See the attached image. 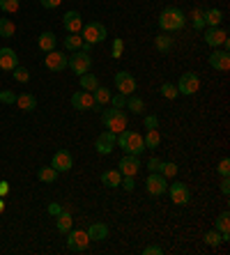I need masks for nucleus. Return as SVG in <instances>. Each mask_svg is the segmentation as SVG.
<instances>
[{"instance_id": "e433bc0d", "label": "nucleus", "mask_w": 230, "mask_h": 255, "mask_svg": "<svg viewBox=\"0 0 230 255\" xmlns=\"http://www.w3.org/2000/svg\"><path fill=\"white\" fill-rule=\"evenodd\" d=\"M18 5H21L18 0H0V9H2L5 14H16Z\"/></svg>"}, {"instance_id": "f257e3e1", "label": "nucleus", "mask_w": 230, "mask_h": 255, "mask_svg": "<svg viewBox=\"0 0 230 255\" xmlns=\"http://www.w3.org/2000/svg\"><path fill=\"white\" fill-rule=\"evenodd\" d=\"M115 145L124 149V154H133V156L143 154V149H145V140H143V136H140V133H136V131H131V129L120 131V133H117Z\"/></svg>"}, {"instance_id": "5fc2aeb1", "label": "nucleus", "mask_w": 230, "mask_h": 255, "mask_svg": "<svg viewBox=\"0 0 230 255\" xmlns=\"http://www.w3.org/2000/svg\"><path fill=\"white\" fill-rule=\"evenodd\" d=\"M5 212V200H2V198H0V214Z\"/></svg>"}, {"instance_id": "864d4df0", "label": "nucleus", "mask_w": 230, "mask_h": 255, "mask_svg": "<svg viewBox=\"0 0 230 255\" xmlns=\"http://www.w3.org/2000/svg\"><path fill=\"white\" fill-rule=\"evenodd\" d=\"M9 193V182H0V198Z\"/></svg>"}, {"instance_id": "39448f33", "label": "nucleus", "mask_w": 230, "mask_h": 255, "mask_svg": "<svg viewBox=\"0 0 230 255\" xmlns=\"http://www.w3.org/2000/svg\"><path fill=\"white\" fill-rule=\"evenodd\" d=\"M67 67L74 71V74H88L92 67V58L90 53H83V51H74L72 58H67Z\"/></svg>"}, {"instance_id": "72a5a7b5", "label": "nucleus", "mask_w": 230, "mask_h": 255, "mask_svg": "<svg viewBox=\"0 0 230 255\" xmlns=\"http://www.w3.org/2000/svg\"><path fill=\"white\" fill-rule=\"evenodd\" d=\"M81 46H83V37L81 35H69V32H67V37H65V48L67 51H81Z\"/></svg>"}, {"instance_id": "6e6552de", "label": "nucleus", "mask_w": 230, "mask_h": 255, "mask_svg": "<svg viewBox=\"0 0 230 255\" xmlns=\"http://www.w3.org/2000/svg\"><path fill=\"white\" fill-rule=\"evenodd\" d=\"M168 189V182L161 172H150V177L145 179V191L150 196H164Z\"/></svg>"}, {"instance_id": "423d86ee", "label": "nucleus", "mask_w": 230, "mask_h": 255, "mask_svg": "<svg viewBox=\"0 0 230 255\" xmlns=\"http://www.w3.org/2000/svg\"><path fill=\"white\" fill-rule=\"evenodd\" d=\"M175 88H177V92H180V95H184V97L196 95V92L200 90V78H198V74H194V71H187V74H182V76H180V83H177Z\"/></svg>"}, {"instance_id": "79ce46f5", "label": "nucleus", "mask_w": 230, "mask_h": 255, "mask_svg": "<svg viewBox=\"0 0 230 255\" xmlns=\"http://www.w3.org/2000/svg\"><path fill=\"white\" fill-rule=\"evenodd\" d=\"M217 172L221 175V177H230V159L226 156V159H221V163L217 166Z\"/></svg>"}, {"instance_id": "09e8293b", "label": "nucleus", "mask_w": 230, "mask_h": 255, "mask_svg": "<svg viewBox=\"0 0 230 255\" xmlns=\"http://www.w3.org/2000/svg\"><path fill=\"white\" fill-rule=\"evenodd\" d=\"M39 2H42L44 9H55V7H60L62 0H39Z\"/></svg>"}, {"instance_id": "cd10ccee", "label": "nucleus", "mask_w": 230, "mask_h": 255, "mask_svg": "<svg viewBox=\"0 0 230 255\" xmlns=\"http://www.w3.org/2000/svg\"><path fill=\"white\" fill-rule=\"evenodd\" d=\"M124 106H127L133 115H143V111H145V101L140 99V97L129 95V97H127V104H124Z\"/></svg>"}, {"instance_id": "ddd939ff", "label": "nucleus", "mask_w": 230, "mask_h": 255, "mask_svg": "<svg viewBox=\"0 0 230 255\" xmlns=\"http://www.w3.org/2000/svg\"><path fill=\"white\" fill-rule=\"evenodd\" d=\"M115 140H117V133H113V131H104V133H99L97 142H95V149H97L99 154H111L115 149Z\"/></svg>"}, {"instance_id": "37998d69", "label": "nucleus", "mask_w": 230, "mask_h": 255, "mask_svg": "<svg viewBox=\"0 0 230 255\" xmlns=\"http://www.w3.org/2000/svg\"><path fill=\"white\" fill-rule=\"evenodd\" d=\"M124 104H127V97L124 95H113L111 97V106L113 108H124Z\"/></svg>"}, {"instance_id": "603ef678", "label": "nucleus", "mask_w": 230, "mask_h": 255, "mask_svg": "<svg viewBox=\"0 0 230 255\" xmlns=\"http://www.w3.org/2000/svg\"><path fill=\"white\" fill-rule=\"evenodd\" d=\"M159 166H161V161H159V159H150V161H147V168H150L152 172H159Z\"/></svg>"}, {"instance_id": "f704fd0d", "label": "nucleus", "mask_w": 230, "mask_h": 255, "mask_svg": "<svg viewBox=\"0 0 230 255\" xmlns=\"http://www.w3.org/2000/svg\"><path fill=\"white\" fill-rule=\"evenodd\" d=\"M159 172H161L166 179L175 177V175H177V163H173V161H161V166H159Z\"/></svg>"}, {"instance_id": "8fccbe9b", "label": "nucleus", "mask_w": 230, "mask_h": 255, "mask_svg": "<svg viewBox=\"0 0 230 255\" xmlns=\"http://www.w3.org/2000/svg\"><path fill=\"white\" fill-rule=\"evenodd\" d=\"M164 251H161V246H145L143 249V255H161Z\"/></svg>"}, {"instance_id": "f8f14e48", "label": "nucleus", "mask_w": 230, "mask_h": 255, "mask_svg": "<svg viewBox=\"0 0 230 255\" xmlns=\"http://www.w3.org/2000/svg\"><path fill=\"white\" fill-rule=\"evenodd\" d=\"M166 191H168L170 200L175 202V205H189V200H191V191H189L187 184H182V182H175V184H170Z\"/></svg>"}, {"instance_id": "2f4dec72", "label": "nucleus", "mask_w": 230, "mask_h": 255, "mask_svg": "<svg viewBox=\"0 0 230 255\" xmlns=\"http://www.w3.org/2000/svg\"><path fill=\"white\" fill-rule=\"evenodd\" d=\"M14 32H16V25L12 18H0V37L9 39V37H14Z\"/></svg>"}, {"instance_id": "20e7f679", "label": "nucleus", "mask_w": 230, "mask_h": 255, "mask_svg": "<svg viewBox=\"0 0 230 255\" xmlns=\"http://www.w3.org/2000/svg\"><path fill=\"white\" fill-rule=\"evenodd\" d=\"M79 35L83 37V42H88V44L95 46V44H99V42L106 39V25L99 23V21H90L88 25L83 23V28H81Z\"/></svg>"}, {"instance_id": "c85d7f7f", "label": "nucleus", "mask_w": 230, "mask_h": 255, "mask_svg": "<svg viewBox=\"0 0 230 255\" xmlns=\"http://www.w3.org/2000/svg\"><path fill=\"white\" fill-rule=\"evenodd\" d=\"M143 140H145V149H157L161 145V133H159V129H147Z\"/></svg>"}, {"instance_id": "a19ab883", "label": "nucleus", "mask_w": 230, "mask_h": 255, "mask_svg": "<svg viewBox=\"0 0 230 255\" xmlns=\"http://www.w3.org/2000/svg\"><path fill=\"white\" fill-rule=\"evenodd\" d=\"M0 104L12 106V104H16V95H14V92H9V90H0Z\"/></svg>"}, {"instance_id": "0eeeda50", "label": "nucleus", "mask_w": 230, "mask_h": 255, "mask_svg": "<svg viewBox=\"0 0 230 255\" xmlns=\"http://www.w3.org/2000/svg\"><path fill=\"white\" fill-rule=\"evenodd\" d=\"M90 244V237L85 230H69L67 232V249L74 251V253H83Z\"/></svg>"}, {"instance_id": "de8ad7c7", "label": "nucleus", "mask_w": 230, "mask_h": 255, "mask_svg": "<svg viewBox=\"0 0 230 255\" xmlns=\"http://www.w3.org/2000/svg\"><path fill=\"white\" fill-rule=\"evenodd\" d=\"M122 48H124V42H122V39H115L113 42V58H122Z\"/></svg>"}, {"instance_id": "dca6fc26", "label": "nucleus", "mask_w": 230, "mask_h": 255, "mask_svg": "<svg viewBox=\"0 0 230 255\" xmlns=\"http://www.w3.org/2000/svg\"><path fill=\"white\" fill-rule=\"evenodd\" d=\"M140 166H143V163L138 161V156L124 154V156L120 159V163H117V170H120L122 175H129V177H133V175L140 170Z\"/></svg>"}, {"instance_id": "4468645a", "label": "nucleus", "mask_w": 230, "mask_h": 255, "mask_svg": "<svg viewBox=\"0 0 230 255\" xmlns=\"http://www.w3.org/2000/svg\"><path fill=\"white\" fill-rule=\"evenodd\" d=\"M62 25H65V30L69 35H79L81 28H83V18H81V14L76 12V9H69V12L62 16Z\"/></svg>"}, {"instance_id": "c9c22d12", "label": "nucleus", "mask_w": 230, "mask_h": 255, "mask_svg": "<svg viewBox=\"0 0 230 255\" xmlns=\"http://www.w3.org/2000/svg\"><path fill=\"white\" fill-rule=\"evenodd\" d=\"M203 239H205L207 246H219V244L224 242V239H221V232H219V230H207L205 235H203Z\"/></svg>"}, {"instance_id": "58836bf2", "label": "nucleus", "mask_w": 230, "mask_h": 255, "mask_svg": "<svg viewBox=\"0 0 230 255\" xmlns=\"http://www.w3.org/2000/svg\"><path fill=\"white\" fill-rule=\"evenodd\" d=\"M161 95H164L166 99H175L180 92H177V88L173 83H164V85H161Z\"/></svg>"}, {"instance_id": "f3484780", "label": "nucleus", "mask_w": 230, "mask_h": 255, "mask_svg": "<svg viewBox=\"0 0 230 255\" xmlns=\"http://www.w3.org/2000/svg\"><path fill=\"white\" fill-rule=\"evenodd\" d=\"M226 39H228V32H226L221 25H217V28H207V30H205V42L210 44L212 48H221Z\"/></svg>"}, {"instance_id": "c756f323", "label": "nucleus", "mask_w": 230, "mask_h": 255, "mask_svg": "<svg viewBox=\"0 0 230 255\" xmlns=\"http://www.w3.org/2000/svg\"><path fill=\"white\" fill-rule=\"evenodd\" d=\"M81 88L85 90V92H92V90H97L99 88V81H97V76L95 74H81Z\"/></svg>"}, {"instance_id": "5701e85b", "label": "nucleus", "mask_w": 230, "mask_h": 255, "mask_svg": "<svg viewBox=\"0 0 230 255\" xmlns=\"http://www.w3.org/2000/svg\"><path fill=\"white\" fill-rule=\"evenodd\" d=\"M122 182V172L120 170H104L102 172V184H106L109 189H117Z\"/></svg>"}, {"instance_id": "1a4fd4ad", "label": "nucleus", "mask_w": 230, "mask_h": 255, "mask_svg": "<svg viewBox=\"0 0 230 255\" xmlns=\"http://www.w3.org/2000/svg\"><path fill=\"white\" fill-rule=\"evenodd\" d=\"M115 88L124 97L133 95V92H136V78H133L129 71H117V74H115Z\"/></svg>"}, {"instance_id": "412c9836", "label": "nucleus", "mask_w": 230, "mask_h": 255, "mask_svg": "<svg viewBox=\"0 0 230 255\" xmlns=\"http://www.w3.org/2000/svg\"><path fill=\"white\" fill-rule=\"evenodd\" d=\"M214 230L221 232V239H224V242H228V239H230V214L228 212H221V214H219L217 228H214Z\"/></svg>"}, {"instance_id": "2eb2a0df", "label": "nucleus", "mask_w": 230, "mask_h": 255, "mask_svg": "<svg viewBox=\"0 0 230 255\" xmlns=\"http://www.w3.org/2000/svg\"><path fill=\"white\" fill-rule=\"evenodd\" d=\"M51 166H53L58 172L72 170V166H74V156L69 154L67 149H58V152L53 154V161H51Z\"/></svg>"}, {"instance_id": "bb28decb", "label": "nucleus", "mask_w": 230, "mask_h": 255, "mask_svg": "<svg viewBox=\"0 0 230 255\" xmlns=\"http://www.w3.org/2000/svg\"><path fill=\"white\" fill-rule=\"evenodd\" d=\"M154 48L161 51V53H168L170 48H173V37H168V32H159L154 37Z\"/></svg>"}, {"instance_id": "aec40b11", "label": "nucleus", "mask_w": 230, "mask_h": 255, "mask_svg": "<svg viewBox=\"0 0 230 255\" xmlns=\"http://www.w3.org/2000/svg\"><path fill=\"white\" fill-rule=\"evenodd\" d=\"M88 237H90V242H104L109 237V226L106 223H92L88 228Z\"/></svg>"}, {"instance_id": "3c124183", "label": "nucleus", "mask_w": 230, "mask_h": 255, "mask_svg": "<svg viewBox=\"0 0 230 255\" xmlns=\"http://www.w3.org/2000/svg\"><path fill=\"white\" fill-rule=\"evenodd\" d=\"M221 193H224V196L230 193V177H221Z\"/></svg>"}, {"instance_id": "7ed1b4c3", "label": "nucleus", "mask_w": 230, "mask_h": 255, "mask_svg": "<svg viewBox=\"0 0 230 255\" xmlns=\"http://www.w3.org/2000/svg\"><path fill=\"white\" fill-rule=\"evenodd\" d=\"M102 122L106 125V129L113 131V133H120V131H124L129 127V118L127 113L122 111V108H106L102 113Z\"/></svg>"}, {"instance_id": "393cba45", "label": "nucleus", "mask_w": 230, "mask_h": 255, "mask_svg": "<svg viewBox=\"0 0 230 255\" xmlns=\"http://www.w3.org/2000/svg\"><path fill=\"white\" fill-rule=\"evenodd\" d=\"M58 175H60V172L55 170L53 166H44L37 170V177H39V182H44V184H53L55 179H58Z\"/></svg>"}, {"instance_id": "a878e982", "label": "nucleus", "mask_w": 230, "mask_h": 255, "mask_svg": "<svg viewBox=\"0 0 230 255\" xmlns=\"http://www.w3.org/2000/svg\"><path fill=\"white\" fill-rule=\"evenodd\" d=\"M221 21H224V12H221L219 7L205 9V25H210V28H217V25H221Z\"/></svg>"}, {"instance_id": "a18cd8bd", "label": "nucleus", "mask_w": 230, "mask_h": 255, "mask_svg": "<svg viewBox=\"0 0 230 255\" xmlns=\"http://www.w3.org/2000/svg\"><path fill=\"white\" fill-rule=\"evenodd\" d=\"M145 129H159V118L157 115H145Z\"/></svg>"}, {"instance_id": "4be33fe9", "label": "nucleus", "mask_w": 230, "mask_h": 255, "mask_svg": "<svg viewBox=\"0 0 230 255\" xmlns=\"http://www.w3.org/2000/svg\"><path fill=\"white\" fill-rule=\"evenodd\" d=\"M16 106L21 108V111H25V113L35 111V108H37V99H35V95H30V92L16 95Z\"/></svg>"}, {"instance_id": "ea45409f", "label": "nucleus", "mask_w": 230, "mask_h": 255, "mask_svg": "<svg viewBox=\"0 0 230 255\" xmlns=\"http://www.w3.org/2000/svg\"><path fill=\"white\" fill-rule=\"evenodd\" d=\"M194 28L196 30L205 28V9H196L194 12Z\"/></svg>"}, {"instance_id": "4c0bfd02", "label": "nucleus", "mask_w": 230, "mask_h": 255, "mask_svg": "<svg viewBox=\"0 0 230 255\" xmlns=\"http://www.w3.org/2000/svg\"><path fill=\"white\" fill-rule=\"evenodd\" d=\"M14 81H18V83H28L30 81V71L25 69V67H14Z\"/></svg>"}, {"instance_id": "6ab92c4d", "label": "nucleus", "mask_w": 230, "mask_h": 255, "mask_svg": "<svg viewBox=\"0 0 230 255\" xmlns=\"http://www.w3.org/2000/svg\"><path fill=\"white\" fill-rule=\"evenodd\" d=\"M14 67H18V55L14 48H0V69L2 71H14Z\"/></svg>"}, {"instance_id": "a211bd4d", "label": "nucleus", "mask_w": 230, "mask_h": 255, "mask_svg": "<svg viewBox=\"0 0 230 255\" xmlns=\"http://www.w3.org/2000/svg\"><path fill=\"white\" fill-rule=\"evenodd\" d=\"M44 65L49 67L51 71H65L67 69V55L60 51H49L44 58Z\"/></svg>"}, {"instance_id": "49530a36", "label": "nucleus", "mask_w": 230, "mask_h": 255, "mask_svg": "<svg viewBox=\"0 0 230 255\" xmlns=\"http://www.w3.org/2000/svg\"><path fill=\"white\" fill-rule=\"evenodd\" d=\"M120 186H124L127 191H133V189H136V182H133V177H129V175H122Z\"/></svg>"}, {"instance_id": "9d476101", "label": "nucleus", "mask_w": 230, "mask_h": 255, "mask_svg": "<svg viewBox=\"0 0 230 255\" xmlns=\"http://www.w3.org/2000/svg\"><path fill=\"white\" fill-rule=\"evenodd\" d=\"M72 106L76 108V111H95L97 106V101H95V97H92V92H74L72 95Z\"/></svg>"}, {"instance_id": "c03bdc74", "label": "nucleus", "mask_w": 230, "mask_h": 255, "mask_svg": "<svg viewBox=\"0 0 230 255\" xmlns=\"http://www.w3.org/2000/svg\"><path fill=\"white\" fill-rule=\"evenodd\" d=\"M46 212H49L51 216H60V214L65 212V209H62V205H60V202H51L49 207H46Z\"/></svg>"}, {"instance_id": "473e14b6", "label": "nucleus", "mask_w": 230, "mask_h": 255, "mask_svg": "<svg viewBox=\"0 0 230 255\" xmlns=\"http://www.w3.org/2000/svg\"><path fill=\"white\" fill-rule=\"evenodd\" d=\"M55 219H58V230H60V232H65V235H67V232L72 230L74 221H72V214H69V212H62L60 216H55Z\"/></svg>"}, {"instance_id": "f03ea898", "label": "nucleus", "mask_w": 230, "mask_h": 255, "mask_svg": "<svg viewBox=\"0 0 230 255\" xmlns=\"http://www.w3.org/2000/svg\"><path fill=\"white\" fill-rule=\"evenodd\" d=\"M187 23V18H184V12L177 9V7H166L164 12L159 14V28L164 30V32H175V30H182Z\"/></svg>"}, {"instance_id": "9b49d317", "label": "nucleus", "mask_w": 230, "mask_h": 255, "mask_svg": "<svg viewBox=\"0 0 230 255\" xmlns=\"http://www.w3.org/2000/svg\"><path fill=\"white\" fill-rule=\"evenodd\" d=\"M207 62L217 71H228L230 69V53L226 48H214L212 53H210V58H207Z\"/></svg>"}, {"instance_id": "b1692460", "label": "nucleus", "mask_w": 230, "mask_h": 255, "mask_svg": "<svg viewBox=\"0 0 230 255\" xmlns=\"http://www.w3.org/2000/svg\"><path fill=\"white\" fill-rule=\"evenodd\" d=\"M37 44H39V48H42L44 53H49V51H55V44H58V39H55L53 32H42L39 35V39H37Z\"/></svg>"}, {"instance_id": "7c9ffc66", "label": "nucleus", "mask_w": 230, "mask_h": 255, "mask_svg": "<svg viewBox=\"0 0 230 255\" xmlns=\"http://www.w3.org/2000/svg\"><path fill=\"white\" fill-rule=\"evenodd\" d=\"M92 97H95V101H97V106H106V104H111V92H109V88H102L99 85L97 90H92Z\"/></svg>"}]
</instances>
